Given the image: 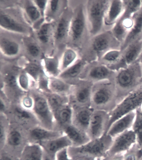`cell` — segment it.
<instances>
[{"label":"cell","mask_w":142,"mask_h":160,"mask_svg":"<svg viewBox=\"0 0 142 160\" xmlns=\"http://www.w3.org/2000/svg\"><path fill=\"white\" fill-rule=\"evenodd\" d=\"M142 72L139 60L116 72L113 82L116 89L118 103L141 85Z\"/></svg>","instance_id":"6da1fadb"},{"label":"cell","mask_w":142,"mask_h":160,"mask_svg":"<svg viewBox=\"0 0 142 160\" xmlns=\"http://www.w3.org/2000/svg\"><path fill=\"white\" fill-rule=\"evenodd\" d=\"M118 104L116 89L113 81L107 80L93 84L91 107L94 110L110 113Z\"/></svg>","instance_id":"7a4b0ae2"},{"label":"cell","mask_w":142,"mask_h":160,"mask_svg":"<svg viewBox=\"0 0 142 160\" xmlns=\"http://www.w3.org/2000/svg\"><path fill=\"white\" fill-rule=\"evenodd\" d=\"M113 138L109 135H102L99 138L91 140L89 142L78 147H71L68 148L69 157L83 155L97 159H102L106 153L113 143Z\"/></svg>","instance_id":"3957f363"},{"label":"cell","mask_w":142,"mask_h":160,"mask_svg":"<svg viewBox=\"0 0 142 160\" xmlns=\"http://www.w3.org/2000/svg\"><path fill=\"white\" fill-rule=\"evenodd\" d=\"M109 1H89L87 17L89 33L92 37L102 33L105 27V18Z\"/></svg>","instance_id":"277c9868"},{"label":"cell","mask_w":142,"mask_h":160,"mask_svg":"<svg viewBox=\"0 0 142 160\" xmlns=\"http://www.w3.org/2000/svg\"><path fill=\"white\" fill-rule=\"evenodd\" d=\"M142 106V86L132 92L124 98L110 113V120L104 134H106L112 125L118 119Z\"/></svg>","instance_id":"5b68a950"},{"label":"cell","mask_w":142,"mask_h":160,"mask_svg":"<svg viewBox=\"0 0 142 160\" xmlns=\"http://www.w3.org/2000/svg\"><path fill=\"white\" fill-rule=\"evenodd\" d=\"M30 91L34 100L32 112L37 119L39 125L47 129L54 130V114L46 97L39 90H33Z\"/></svg>","instance_id":"8992f818"},{"label":"cell","mask_w":142,"mask_h":160,"mask_svg":"<svg viewBox=\"0 0 142 160\" xmlns=\"http://www.w3.org/2000/svg\"><path fill=\"white\" fill-rule=\"evenodd\" d=\"M28 143L27 130L10 122L5 144L3 148L0 150H5L20 157L23 148Z\"/></svg>","instance_id":"52a82bcc"},{"label":"cell","mask_w":142,"mask_h":160,"mask_svg":"<svg viewBox=\"0 0 142 160\" xmlns=\"http://www.w3.org/2000/svg\"><path fill=\"white\" fill-rule=\"evenodd\" d=\"M6 115L11 123L18 125L27 131L39 125L33 112L23 108L19 103H12Z\"/></svg>","instance_id":"ba28073f"},{"label":"cell","mask_w":142,"mask_h":160,"mask_svg":"<svg viewBox=\"0 0 142 160\" xmlns=\"http://www.w3.org/2000/svg\"><path fill=\"white\" fill-rule=\"evenodd\" d=\"M121 46L111 30H105L93 37L91 43L92 51L100 59L106 52L113 49H121Z\"/></svg>","instance_id":"9c48e42d"},{"label":"cell","mask_w":142,"mask_h":160,"mask_svg":"<svg viewBox=\"0 0 142 160\" xmlns=\"http://www.w3.org/2000/svg\"><path fill=\"white\" fill-rule=\"evenodd\" d=\"M142 52V37L131 43L122 51L119 61L109 68L117 72L127 68L139 60Z\"/></svg>","instance_id":"30bf717a"},{"label":"cell","mask_w":142,"mask_h":160,"mask_svg":"<svg viewBox=\"0 0 142 160\" xmlns=\"http://www.w3.org/2000/svg\"><path fill=\"white\" fill-rule=\"evenodd\" d=\"M93 84L91 82L86 80L78 87L73 88L69 96V103L73 108L91 106Z\"/></svg>","instance_id":"8fae6325"},{"label":"cell","mask_w":142,"mask_h":160,"mask_svg":"<svg viewBox=\"0 0 142 160\" xmlns=\"http://www.w3.org/2000/svg\"><path fill=\"white\" fill-rule=\"evenodd\" d=\"M136 134L133 129L128 130L121 134L113 139V143L104 157H111L126 152L136 142Z\"/></svg>","instance_id":"7c38bea8"},{"label":"cell","mask_w":142,"mask_h":160,"mask_svg":"<svg viewBox=\"0 0 142 160\" xmlns=\"http://www.w3.org/2000/svg\"><path fill=\"white\" fill-rule=\"evenodd\" d=\"M109 120V112L103 110H94L87 131L91 140L99 138L104 134Z\"/></svg>","instance_id":"4fadbf2b"},{"label":"cell","mask_w":142,"mask_h":160,"mask_svg":"<svg viewBox=\"0 0 142 160\" xmlns=\"http://www.w3.org/2000/svg\"><path fill=\"white\" fill-rule=\"evenodd\" d=\"M134 14L124 8L123 14L111 29L113 35L121 44L131 29Z\"/></svg>","instance_id":"5bb4252c"},{"label":"cell","mask_w":142,"mask_h":160,"mask_svg":"<svg viewBox=\"0 0 142 160\" xmlns=\"http://www.w3.org/2000/svg\"><path fill=\"white\" fill-rule=\"evenodd\" d=\"M64 134L62 131L47 129L40 125L27 131V140L29 143L39 144L42 142L57 138Z\"/></svg>","instance_id":"9a60e30c"},{"label":"cell","mask_w":142,"mask_h":160,"mask_svg":"<svg viewBox=\"0 0 142 160\" xmlns=\"http://www.w3.org/2000/svg\"><path fill=\"white\" fill-rule=\"evenodd\" d=\"M116 72L101 63L96 64L88 71L86 80L93 83L100 82L113 81Z\"/></svg>","instance_id":"2e32d148"},{"label":"cell","mask_w":142,"mask_h":160,"mask_svg":"<svg viewBox=\"0 0 142 160\" xmlns=\"http://www.w3.org/2000/svg\"><path fill=\"white\" fill-rule=\"evenodd\" d=\"M72 124L87 132L94 110L91 106L73 107Z\"/></svg>","instance_id":"e0dca14e"},{"label":"cell","mask_w":142,"mask_h":160,"mask_svg":"<svg viewBox=\"0 0 142 160\" xmlns=\"http://www.w3.org/2000/svg\"><path fill=\"white\" fill-rule=\"evenodd\" d=\"M54 131H62L72 124L73 108L70 103L66 104L53 113Z\"/></svg>","instance_id":"ac0fdd59"},{"label":"cell","mask_w":142,"mask_h":160,"mask_svg":"<svg viewBox=\"0 0 142 160\" xmlns=\"http://www.w3.org/2000/svg\"><path fill=\"white\" fill-rule=\"evenodd\" d=\"M39 145L42 148L44 152L55 158L57 154L60 151L72 146L71 141L65 134L57 138L42 142Z\"/></svg>","instance_id":"d6986e66"},{"label":"cell","mask_w":142,"mask_h":160,"mask_svg":"<svg viewBox=\"0 0 142 160\" xmlns=\"http://www.w3.org/2000/svg\"><path fill=\"white\" fill-rule=\"evenodd\" d=\"M124 10L123 1L121 0L109 1L105 18V27L107 30L111 29L123 14Z\"/></svg>","instance_id":"ffe728a7"},{"label":"cell","mask_w":142,"mask_h":160,"mask_svg":"<svg viewBox=\"0 0 142 160\" xmlns=\"http://www.w3.org/2000/svg\"><path fill=\"white\" fill-rule=\"evenodd\" d=\"M135 111L132 112L116 121L108 130L106 134L113 139L133 127L135 120Z\"/></svg>","instance_id":"44dd1931"},{"label":"cell","mask_w":142,"mask_h":160,"mask_svg":"<svg viewBox=\"0 0 142 160\" xmlns=\"http://www.w3.org/2000/svg\"><path fill=\"white\" fill-rule=\"evenodd\" d=\"M133 20L131 29L121 46L122 51L131 43L142 37V7L133 15Z\"/></svg>","instance_id":"7402d4cb"},{"label":"cell","mask_w":142,"mask_h":160,"mask_svg":"<svg viewBox=\"0 0 142 160\" xmlns=\"http://www.w3.org/2000/svg\"><path fill=\"white\" fill-rule=\"evenodd\" d=\"M63 132L71 141L72 147H80L91 140L87 132L78 128L72 124L65 128Z\"/></svg>","instance_id":"603a6c76"},{"label":"cell","mask_w":142,"mask_h":160,"mask_svg":"<svg viewBox=\"0 0 142 160\" xmlns=\"http://www.w3.org/2000/svg\"><path fill=\"white\" fill-rule=\"evenodd\" d=\"M73 88L67 82L58 78L52 77L49 79V88L50 92L65 96H69Z\"/></svg>","instance_id":"cb8c5ba5"},{"label":"cell","mask_w":142,"mask_h":160,"mask_svg":"<svg viewBox=\"0 0 142 160\" xmlns=\"http://www.w3.org/2000/svg\"><path fill=\"white\" fill-rule=\"evenodd\" d=\"M44 151L39 144L28 143L23 148L19 160H43Z\"/></svg>","instance_id":"d4e9b609"},{"label":"cell","mask_w":142,"mask_h":160,"mask_svg":"<svg viewBox=\"0 0 142 160\" xmlns=\"http://www.w3.org/2000/svg\"><path fill=\"white\" fill-rule=\"evenodd\" d=\"M86 27L84 16L82 11L79 12L73 18L70 27V33L73 41H77L81 38L83 34Z\"/></svg>","instance_id":"484cf974"},{"label":"cell","mask_w":142,"mask_h":160,"mask_svg":"<svg viewBox=\"0 0 142 160\" xmlns=\"http://www.w3.org/2000/svg\"><path fill=\"white\" fill-rule=\"evenodd\" d=\"M0 26L3 29L17 33H26L25 28L8 14H0Z\"/></svg>","instance_id":"4316f807"},{"label":"cell","mask_w":142,"mask_h":160,"mask_svg":"<svg viewBox=\"0 0 142 160\" xmlns=\"http://www.w3.org/2000/svg\"><path fill=\"white\" fill-rule=\"evenodd\" d=\"M1 52L8 57H14L19 54L20 50L19 44L13 40L3 38L0 42Z\"/></svg>","instance_id":"83f0119b"},{"label":"cell","mask_w":142,"mask_h":160,"mask_svg":"<svg viewBox=\"0 0 142 160\" xmlns=\"http://www.w3.org/2000/svg\"><path fill=\"white\" fill-rule=\"evenodd\" d=\"M44 94L47 99L48 103L53 113L64 105L70 103L69 96H65L51 92Z\"/></svg>","instance_id":"f1b7e54d"},{"label":"cell","mask_w":142,"mask_h":160,"mask_svg":"<svg viewBox=\"0 0 142 160\" xmlns=\"http://www.w3.org/2000/svg\"><path fill=\"white\" fill-rule=\"evenodd\" d=\"M86 62L83 60H80L74 63L66 70L62 72L58 78L66 81L67 80L75 79L79 75L80 73L85 66Z\"/></svg>","instance_id":"f546056e"},{"label":"cell","mask_w":142,"mask_h":160,"mask_svg":"<svg viewBox=\"0 0 142 160\" xmlns=\"http://www.w3.org/2000/svg\"><path fill=\"white\" fill-rule=\"evenodd\" d=\"M121 54L122 51L121 49H111L102 55L100 59V62L110 68L119 61Z\"/></svg>","instance_id":"4dcf8cb0"},{"label":"cell","mask_w":142,"mask_h":160,"mask_svg":"<svg viewBox=\"0 0 142 160\" xmlns=\"http://www.w3.org/2000/svg\"><path fill=\"white\" fill-rule=\"evenodd\" d=\"M10 125L9 119L4 114H0V150L3 148Z\"/></svg>","instance_id":"1f68e13d"},{"label":"cell","mask_w":142,"mask_h":160,"mask_svg":"<svg viewBox=\"0 0 142 160\" xmlns=\"http://www.w3.org/2000/svg\"><path fill=\"white\" fill-rule=\"evenodd\" d=\"M77 58V54L73 49H69L64 52L62 59L60 69L62 72L73 65Z\"/></svg>","instance_id":"d6a6232c"},{"label":"cell","mask_w":142,"mask_h":160,"mask_svg":"<svg viewBox=\"0 0 142 160\" xmlns=\"http://www.w3.org/2000/svg\"><path fill=\"white\" fill-rule=\"evenodd\" d=\"M44 67L47 74L50 76V78L58 77L60 74L59 70V62L55 58L45 59Z\"/></svg>","instance_id":"836d02e7"},{"label":"cell","mask_w":142,"mask_h":160,"mask_svg":"<svg viewBox=\"0 0 142 160\" xmlns=\"http://www.w3.org/2000/svg\"><path fill=\"white\" fill-rule=\"evenodd\" d=\"M51 26L50 23H45L40 27L37 35L39 40L43 44H46L50 38Z\"/></svg>","instance_id":"e575fe53"},{"label":"cell","mask_w":142,"mask_h":160,"mask_svg":"<svg viewBox=\"0 0 142 160\" xmlns=\"http://www.w3.org/2000/svg\"><path fill=\"white\" fill-rule=\"evenodd\" d=\"M124 160H141L142 159V151L135 142L123 155Z\"/></svg>","instance_id":"d590c367"},{"label":"cell","mask_w":142,"mask_h":160,"mask_svg":"<svg viewBox=\"0 0 142 160\" xmlns=\"http://www.w3.org/2000/svg\"><path fill=\"white\" fill-rule=\"evenodd\" d=\"M68 22L65 18H62L58 22L55 33V37L57 40L64 38L68 30Z\"/></svg>","instance_id":"8d00e7d4"},{"label":"cell","mask_w":142,"mask_h":160,"mask_svg":"<svg viewBox=\"0 0 142 160\" xmlns=\"http://www.w3.org/2000/svg\"><path fill=\"white\" fill-rule=\"evenodd\" d=\"M29 77L26 73H22L17 78L18 87L23 92H28L31 90V84Z\"/></svg>","instance_id":"74e56055"},{"label":"cell","mask_w":142,"mask_h":160,"mask_svg":"<svg viewBox=\"0 0 142 160\" xmlns=\"http://www.w3.org/2000/svg\"><path fill=\"white\" fill-rule=\"evenodd\" d=\"M26 73L32 78L33 81L38 82L40 76V68L35 64H31L27 67Z\"/></svg>","instance_id":"f35d334b"},{"label":"cell","mask_w":142,"mask_h":160,"mask_svg":"<svg viewBox=\"0 0 142 160\" xmlns=\"http://www.w3.org/2000/svg\"><path fill=\"white\" fill-rule=\"evenodd\" d=\"M19 104L23 108L32 111L34 100L30 94H24L21 98Z\"/></svg>","instance_id":"ab89813d"},{"label":"cell","mask_w":142,"mask_h":160,"mask_svg":"<svg viewBox=\"0 0 142 160\" xmlns=\"http://www.w3.org/2000/svg\"><path fill=\"white\" fill-rule=\"evenodd\" d=\"M26 12L27 16L33 22H35L40 18L41 13L36 6H28L26 8Z\"/></svg>","instance_id":"60d3db41"},{"label":"cell","mask_w":142,"mask_h":160,"mask_svg":"<svg viewBox=\"0 0 142 160\" xmlns=\"http://www.w3.org/2000/svg\"><path fill=\"white\" fill-rule=\"evenodd\" d=\"M136 116L132 129L136 132L142 130V106L137 109L135 111Z\"/></svg>","instance_id":"b9f144b4"},{"label":"cell","mask_w":142,"mask_h":160,"mask_svg":"<svg viewBox=\"0 0 142 160\" xmlns=\"http://www.w3.org/2000/svg\"><path fill=\"white\" fill-rule=\"evenodd\" d=\"M0 160H19V157L5 150H1Z\"/></svg>","instance_id":"7bdbcfd3"},{"label":"cell","mask_w":142,"mask_h":160,"mask_svg":"<svg viewBox=\"0 0 142 160\" xmlns=\"http://www.w3.org/2000/svg\"><path fill=\"white\" fill-rule=\"evenodd\" d=\"M28 53L33 58H37L39 55L40 50L39 48L36 44H29L27 47Z\"/></svg>","instance_id":"ee69618b"},{"label":"cell","mask_w":142,"mask_h":160,"mask_svg":"<svg viewBox=\"0 0 142 160\" xmlns=\"http://www.w3.org/2000/svg\"><path fill=\"white\" fill-rule=\"evenodd\" d=\"M56 160H70L68 152V148L64 149L57 154Z\"/></svg>","instance_id":"f6af8a7d"},{"label":"cell","mask_w":142,"mask_h":160,"mask_svg":"<svg viewBox=\"0 0 142 160\" xmlns=\"http://www.w3.org/2000/svg\"><path fill=\"white\" fill-rule=\"evenodd\" d=\"M60 1H49L50 3H49V9H50V12L52 13H55L57 12L58 10L59 9V3Z\"/></svg>","instance_id":"bcb514c9"},{"label":"cell","mask_w":142,"mask_h":160,"mask_svg":"<svg viewBox=\"0 0 142 160\" xmlns=\"http://www.w3.org/2000/svg\"><path fill=\"white\" fill-rule=\"evenodd\" d=\"M33 2H34L36 6L37 7L38 9L40 10V12H44L45 8H46L47 6V2L48 1H34Z\"/></svg>","instance_id":"7dc6e473"},{"label":"cell","mask_w":142,"mask_h":160,"mask_svg":"<svg viewBox=\"0 0 142 160\" xmlns=\"http://www.w3.org/2000/svg\"><path fill=\"white\" fill-rule=\"evenodd\" d=\"M70 160H96L95 159L88 156H83V155H77V156H73L72 157H69Z\"/></svg>","instance_id":"c3c4849f"},{"label":"cell","mask_w":142,"mask_h":160,"mask_svg":"<svg viewBox=\"0 0 142 160\" xmlns=\"http://www.w3.org/2000/svg\"><path fill=\"white\" fill-rule=\"evenodd\" d=\"M101 160H124L123 158V155L118 154L115 156H111V157H106L101 159Z\"/></svg>","instance_id":"681fc988"},{"label":"cell","mask_w":142,"mask_h":160,"mask_svg":"<svg viewBox=\"0 0 142 160\" xmlns=\"http://www.w3.org/2000/svg\"><path fill=\"white\" fill-rule=\"evenodd\" d=\"M43 160H56V158L52 157L44 151Z\"/></svg>","instance_id":"f907efd6"},{"label":"cell","mask_w":142,"mask_h":160,"mask_svg":"<svg viewBox=\"0 0 142 160\" xmlns=\"http://www.w3.org/2000/svg\"><path fill=\"white\" fill-rule=\"evenodd\" d=\"M140 64L141 69L142 72V59L139 60Z\"/></svg>","instance_id":"816d5d0a"},{"label":"cell","mask_w":142,"mask_h":160,"mask_svg":"<svg viewBox=\"0 0 142 160\" xmlns=\"http://www.w3.org/2000/svg\"><path fill=\"white\" fill-rule=\"evenodd\" d=\"M142 59V52L140 56V57L139 60H140V59Z\"/></svg>","instance_id":"f5cc1de1"},{"label":"cell","mask_w":142,"mask_h":160,"mask_svg":"<svg viewBox=\"0 0 142 160\" xmlns=\"http://www.w3.org/2000/svg\"><path fill=\"white\" fill-rule=\"evenodd\" d=\"M141 85L142 86V79L141 80Z\"/></svg>","instance_id":"db71d44e"},{"label":"cell","mask_w":142,"mask_h":160,"mask_svg":"<svg viewBox=\"0 0 142 160\" xmlns=\"http://www.w3.org/2000/svg\"><path fill=\"white\" fill-rule=\"evenodd\" d=\"M96 160H101V159H96Z\"/></svg>","instance_id":"11a10c76"},{"label":"cell","mask_w":142,"mask_h":160,"mask_svg":"<svg viewBox=\"0 0 142 160\" xmlns=\"http://www.w3.org/2000/svg\"></svg>","instance_id":"9f6ffc18"}]
</instances>
